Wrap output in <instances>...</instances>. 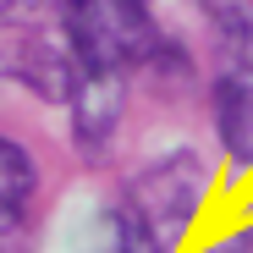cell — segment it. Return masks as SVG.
<instances>
[{"mask_svg": "<svg viewBox=\"0 0 253 253\" xmlns=\"http://www.w3.org/2000/svg\"><path fill=\"white\" fill-rule=\"evenodd\" d=\"M72 138L88 149L94 160L105 154V143L121 126V105H126V77H99V72H72Z\"/></svg>", "mask_w": 253, "mask_h": 253, "instance_id": "4", "label": "cell"}, {"mask_svg": "<svg viewBox=\"0 0 253 253\" xmlns=\"http://www.w3.org/2000/svg\"><path fill=\"white\" fill-rule=\"evenodd\" d=\"M215 138L237 171H253V50H237L215 77Z\"/></svg>", "mask_w": 253, "mask_h": 253, "instance_id": "3", "label": "cell"}, {"mask_svg": "<svg viewBox=\"0 0 253 253\" xmlns=\"http://www.w3.org/2000/svg\"><path fill=\"white\" fill-rule=\"evenodd\" d=\"M33 193L39 171L17 138H0V253H22L33 226Z\"/></svg>", "mask_w": 253, "mask_h": 253, "instance_id": "5", "label": "cell"}, {"mask_svg": "<svg viewBox=\"0 0 253 253\" xmlns=\"http://www.w3.org/2000/svg\"><path fill=\"white\" fill-rule=\"evenodd\" d=\"M83 253H165V248L143 231V220L126 204H116L105 215H94L88 237H83Z\"/></svg>", "mask_w": 253, "mask_h": 253, "instance_id": "6", "label": "cell"}, {"mask_svg": "<svg viewBox=\"0 0 253 253\" xmlns=\"http://www.w3.org/2000/svg\"><path fill=\"white\" fill-rule=\"evenodd\" d=\"M204 198H209V165L198 149H171L160 154L154 165H143V171L132 176V187H126V209L143 220V231L171 253L193 220L204 215Z\"/></svg>", "mask_w": 253, "mask_h": 253, "instance_id": "2", "label": "cell"}, {"mask_svg": "<svg viewBox=\"0 0 253 253\" xmlns=\"http://www.w3.org/2000/svg\"><path fill=\"white\" fill-rule=\"evenodd\" d=\"M61 28L77 72L126 77L160 55V28L143 0H61Z\"/></svg>", "mask_w": 253, "mask_h": 253, "instance_id": "1", "label": "cell"}]
</instances>
